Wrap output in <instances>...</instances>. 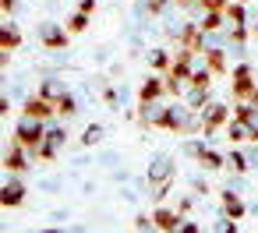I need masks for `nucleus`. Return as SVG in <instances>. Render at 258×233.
<instances>
[{"label": "nucleus", "mask_w": 258, "mask_h": 233, "mask_svg": "<svg viewBox=\"0 0 258 233\" xmlns=\"http://www.w3.org/2000/svg\"><path fill=\"white\" fill-rule=\"evenodd\" d=\"M15 134H18V145H22V148H36V152H39V145H43V138H46L39 117H25V120H18Z\"/></svg>", "instance_id": "obj_1"}, {"label": "nucleus", "mask_w": 258, "mask_h": 233, "mask_svg": "<svg viewBox=\"0 0 258 233\" xmlns=\"http://www.w3.org/2000/svg\"><path fill=\"white\" fill-rule=\"evenodd\" d=\"M149 180H152V198H163L170 191V180H173V163L170 159H156V166L149 170Z\"/></svg>", "instance_id": "obj_2"}, {"label": "nucleus", "mask_w": 258, "mask_h": 233, "mask_svg": "<svg viewBox=\"0 0 258 233\" xmlns=\"http://www.w3.org/2000/svg\"><path fill=\"white\" fill-rule=\"evenodd\" d=\"M226 117H230V110H226V106H219V103L205 106V110H202V124H205L202 131H205V134H212V131H216V127H219Z\"/></svg>", "instance_id": "obj_3"}, {"label": "nucleus", "mask_w": 258, "mask_h": 233, "mask_svg": "<svg viewBox=\"0 0 258 233\" xmlns=\"http://www.w3.org/2000/svg\"><path fill=\"white\" fill-rule=\"evenodd\" d=\"M39 39H43V46H50V50L68 46V32H64L60 25H39Z\"/></svg>", "instance_id": "obj_4"}, {"label": "nucleus", "mask_w": 258, "mask_h": 233, "mask_svg": "<svg viewBox=\"0 0 258 233\" xmlns=\"http://www.w3.org/2000/svg\"><path fill=\"white\" fill-rule=\"evenodd\" d=\"M64 138H68V134H64L60 127L46 131V138H43V145H39V156H43V159H53V156H57V148L64 145Z\"/></svg>", "instance_id": "obj_5"}, {"label": "nucleus", "mask_w": 258, "mask_h": 233, "mask_svg": "<svg viewBox=\"0 0 258 233\" xmlns=\"http://www.w3.org/2000/svg\"><path fill=\"white\" fill-rule=\"evenodd\" d=\"M152 222H156L159 229H166V233H177V229H180V212H173V208H156Z\"/></svg>", "instance_id": "obj_6"}, {"label": "nucleus", "mask_w": 258, "mask_h": 233, "mask_svg": "<svg viewBox=\"0 0 258 233\" xmlns=\"http://www.w3.org/2000/svg\"><path fill=\"white\" fill-rule=\"evenodd\" d=\"M50 113H57V106H53L50 99H43V96H36V99L25 103V117H39V120H46Z\"/></svg>", "instance_id": "obj_7"}, {"label": "nucleus", "mask_w": 258, "mask_h": 233, "mask_svg": "<svg viewBox=\"0 0 258 233\" xmlns=\"http://www.w3.org/2000/svg\"><path fill=\"white\" fill-rule=\"evenodd\" d=\"M159 92H166V82H163V78H149V82L142 85V92H138L142 106H149L152 99H159Z\"/></svg>", "instance_id": "obj_8"}, {"label": "nucleus", "mask_w": 258, "mask_h": 233, "mask_svg": "<svg viewBox=\"0 0 258 233\" xmlns=\"http://www.w3.org/2000/svg\"><path fill=\"white\" fill-rule=\"evenodd\" d=\"M230 138H233V141H254V127H251L247 120L233 117V120H230Z\"/></svg>", "instance_id": "obj_9"}, {"label": "nucleus", "mask_w": 258, "mask_h": 233, "mask_svg": "<svg viewBox=\"0 0 258 233\" xmlns=\"http://www.w3.org/2000/svg\"><path fill=\"white\" fill-rule=\"evenodd\" d=\"M39 96H43V99H50V103H60V99L68 96V89H64V82H57V78H50V82H43V89H39Z\"/></svg>", "instance_id": "obj_10"}, {"label": "nucleus", "mask_w": 258, "mask_h": 233, "mask_svg": "<svg viewBox=\"0 0 258 233\" xmlns=\"http://www.w3.org/2000/svg\"><path fill=\"white\" fill-rule=\"evenodd\" d=\"M18 43H22V32L15 25H4V32H0V46H4V53L18 50Z\"/></svg>", "instance_id": "obj_11"}, {"label": "nucleus", "mask_w": 258, "mask_h": 233, "mask_svg": "<svg viewBox=\"0 0 258 233\" xmlns=\"http://www.w3.org/2000/svg\"><path fill=\"white\" fill-rule=\"evenodd\" d=\"M22 198H25V187H22V184H8V187H4V198H0V201L11 208V205H22Z\"/></svg>", "instance_id": "obj_12"}, {"label": "nucleus", "mask_w": 258, "mask_h": 233, "mask_svg": "<svg viewBox=\"0 0 258 233\" xmlns=\"http://www.w3.org/2000/svg\"><path fill=\"white\" fill-rule=\"evenodd\" d=\"M223 208H226V215H230V219H240V215H244V205H240V198H233L230 191H223Z\"/></svg>", "instance_id": "obj_13"}, {"label": "nucleus", "mask_w": 258, "mask_h": 233, "mask_svg": "<svg viewBox=\"0 0 258 233\" xmlns=\"http://www.w3.org/2000/svg\"><path fill=\"white\" fill-rule=\"evenodd\" d=\"M233 25H244L247 22V15H244V4H240V0H233V4H226V11H223Z\"/></svg>", "instance_id": "obj_14"}, {"label": "nucleus", "mask_w": 258, "mask_h": 233, "mask_svg": "<svg viewBox=\"0 0 258 233\" xmlns=\"http://www.w3.org/2000/svg\"><path fill=\"white\" fill-rule=\"evenodd\" d=\"M205 64H209V71H212V74H219V71L226 67V60H223V50H205Z\"/></svg>", "instance_id": "obj_15"}, {"label": "nucleus", "mask_w": 258, "mask_h": 233, "mask_svg": "<svg viewBox=\"0 0 258 233\" xmlns=\"http://www.w3.org/2000/svg\"><path fill=\"white\" fill-rule=\"evenodd\" d=\"M4 166H8V170H15V173H18V170H25V156H22V145H15V152H8V156H4Z\"/></svg>", "instance_id": "obj_16"}, {"label": "nucleus", "mask_w": 258, "mask_h": 233, "mask_svg": "<svg viewBox=\"0 0 258 233\" xmlns=\"http://www.w3.org/2000/svg\"><path fill=\"white\" fill-rule=\"evenodd\" d=\"M223 25V11H205V18H202V29H205V36L209 32H216Z\"/></svg>", "instance_id": "obj_17"}, {"label": "nucleus", "mask_w": 258, "mask_h": 233, "mask_svg": "<svg viewBox=\"0 0 258 233\" xmlns=\"http://www.w3.org/2000/svg\"><path fill=\"white\" fill-rule=\"evenodd\" d=\"M198 159H202V166H205V170H219V166H223V156H219V152H209V148H205Z\"/></svg>", "instance_id": "obj_18"}, {"label": "nucleus", "mask_w": 258, "mask_h": 233, "mask_svg": "<svg viewBox=\"0 0 258 233\" xmlns=\"http://www.w3.org/2000/svg\"><path fill=\"white\" fill-rule=\"evenodd\" d=\"M149 60H152V67H159V71H163V67H173L166 50H152V57H149Z\"/></svg>", "instance_id": "obj_19"}, {"label": "nucleus", "mask_w": 258, "mask_h": 233, "mask_svg": "<svg viewBox=\"0 0 258 233\" xmlns=\"http://www.w3.org/2000/svg\"><path fill=\"white\" fill-rule=\"evenodd\" d=\"M53 106H57V113H60V117H75V113H78L71 96H64V99H60V103H53Z\"/></svg>", "instance_id": "obj_20"}, {"label": "nucleus", "mask_w": 258, "mask_h": 233, "mask_svg": "<svg viewBox=\"0 0 258 233\" xmlns=\"http://www.w3.org/2000/svg\"><path fill=\"white\" fill-rule=\"evenodd\" d=\"M85 25H89V15H82V11H78V15L68 22V32H85Z\"/></svg>", "instance_id": "obj_21"}, {"label": "nucleus", "mask_w": 258, "mask_h": 233, "mask_svg": "<svg viewBox=\"0 0 258 233\" xmlns=\"http://www.w3.org/2000/svg\"><path fill=\"white\" fill-rule=\"evenodd\" d=\"M226 163H230V170H237V173H244V170H247V159H244L240 152H230V159H226Z\"/></svg>", "instance_id": "obj_22"}, {"label": "nucleus", "mask_w": 258, "mask_h": 233, "mask_svg": "<svg viewBox=\"0 0 258 233\" xmlns=\"http://www.w3.org/2000/svg\"><path fill=\"white\" fill-rule=\"evenodd\" d=\"M99 138H103V127H99V124H92V127L85 131V138H82V141H85V145H96Z\"/></svg>", "instance_id": "obj_23"}, {"label": "nucleus", "mask_w": 258, "mask_h": 233, "mask_svg": "<svg viewBox=\"0 0 258 233\" xmlns=\"http://www.w3.org/2000/svg\"><path fill=\"white\" fill-rule=\"evenodd\" d=\"M233 82H251V67H247V64H240V67L233 71Z\"/></svg>", "instance_id": "obj_24"}, {"label": "nucleus", "mask_w": 258, "mask_h": 233, "mask_svg": "<svg viewBox=\"0 0 258 233\" xmlns=\"http://www.w3.org/2000/svg\"><path fill=\"white\" fill-rule=\"evenodd\" d=\"M205 11H226V0H202Z\"/></svg>", "instance_id": "obj_25"}, {"label": "nucleus", "mask_w": 258, "mask_h": 233, "mask_svg": "<svg viewBox=\"0 0 258 233\" xmlns=\"http://www.w3.org/2000/svg\"><path fill=\"white\" fill-rule=\"evenodd\" d=\"M216 233H237V226H233V219L226 215V219H223V222L216 226Z\"/></svg>", "instance_id": "obj_26"}, {"label": "nucleus", "mask_w": 258, "mask_h": 233, "mask_svg": "<svg viewBox=\"0 0 258 233\" xmlns=\"http://www.w3.org/2000/svg\"><path fill=\"white\" fill-rule=\"evenodd\" d=\"M78 11H82V15H92V11H96V0H78Z\"/></svg>", "instance_id": "obj_27"}, {"label": "nucleus", "mask_w": 258, "mask_h": 233, "mask_svg": "<svg viewBox=\"0 0 258 233\" xmlns=\"http://www.w3.org/2000/svg\"><path fill=\"white\" fill-rule=\"evenodd\" d=\"M166 4H170V0H149V11H152V15H159Z\"/></svg>", "instance_id": "obj_28"}, {"label": "nucleus", "mask_w": 258, "mask_h": 233, "mask_svg": "<svg viewBox=\"0 0 258 233\" xmlns=\"http://www.w3.org/2000/svg\"><path fill=\"white\" fill-rule=\"evenodd\" d=\"M177 233H198V226H195V222H184V226H180Z\"/></svg>", "instance_id": "obj_29"}, {"label": "nucleus", "mask_w": 258, "mask_h": 233, "mask_svg": "<svg viewBox=\"0 0 258 233\" xmlns=\"http://www.w3.org/2000/svg\"><path fill=\"white\" fill-rule=\"evenodd\" d=\"M15 4H18V0H4V11H15Z\"/></svg>", "instance_id": "obj_30"}, {"label": "nucleus", "mask_w": 258, "mask_h": 233, "mask_svg": "<svg viewBox=\"0 0 258 233\" xmlns=\"http://www.w3.org/2000/svg\"><path fill=\"white\" fill-rule=\"evenodd\" d=\"M251 106H254V110H258V92H254V99H251Z\"/></svg>", "instance_id": "obj_31"}, {"label": "nucleus", "mask_w": 258, "mask_h": 233, "mask_svg": "<svg viewBox=\"0 0 258 233\" xmlns=\"http://www.w3.org/2000/svg\"><path fill=\"white\" fill-rule=\"evenodd\" d=\"M177 4H184V8H187V4H195V0H177Z\"/></svg>", "instance_id": "obj_32"}, {"label": "nucleus", "mask_w": 258, "mask_h": 233, "mask_svg": "<svg viewBox=\"0 0 258 233\" xmlns=\"http://www.w3.org/2000/svg\"><path fill=\"white\" fill-rule=\"evenodd\" d=\"M46 233H60V229H46Z\"/></svg>", "instance_id": "obj_33"}, {"label": "nucleus", "mask_w": 258, "mask_h": 233, "mask_svg": "<svg viewBox=\"0 0 258 233\" xmlns=\"http://www.w3.org/2000/svg\"><path fill=\"white\" fill-rule=\"evenodd\" d=\"M240 4H244V0H240Z\"/></svg>", "instance_id": "obj_34"}]
</instances>
